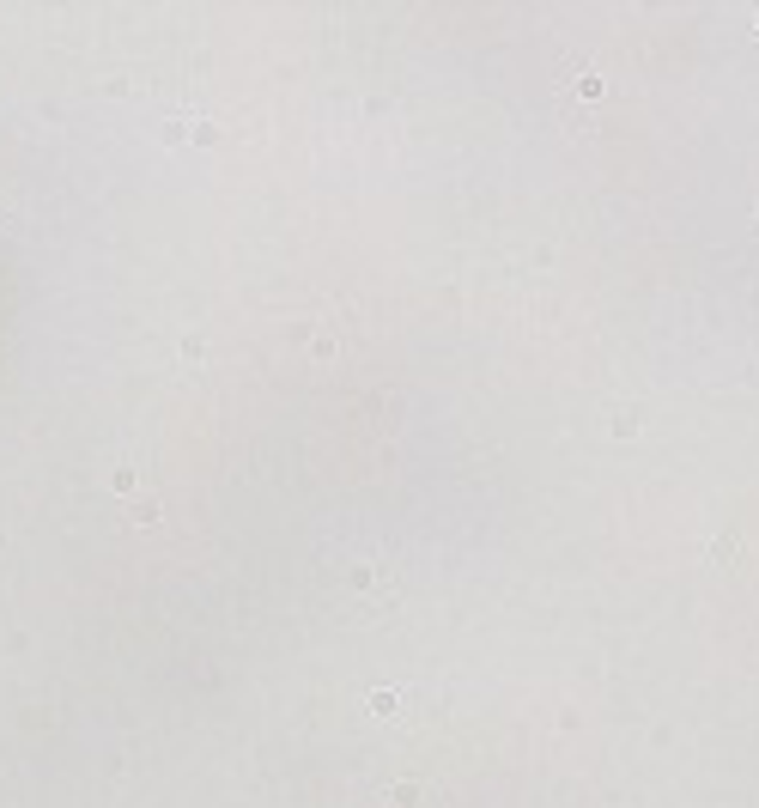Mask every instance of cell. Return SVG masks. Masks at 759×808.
<instances>
[{"instance_id": "6da1fadb", "label": "cell", "mask_w": 759, "mask_h": 808, "mask_svg": "<svg viewBox=\"0 0 759 808\" xmlns=\"http://www.w3.org/2000/svg\"><path fill=\"white\" fill-rule=\"evenodd\" d=\"M346 589H353V602H359V614H377V608H389V566H377V560H365V566L346 571Z\"/></svg>"}, {"instance_id": "7a4b0ae2", "label": "cell", "mask_w": 759, "mask_h": 808, "mask_svg": "<svg viewBox=\"0 0 759 808\" xmlns=\"http://www.w3.org/2000/svg\"><path fill=\"white\" fill-rule=\"evenodd\" d=\"M371 711H377V717H389V711H395V693L377 687V693H371Z\"/></svg>"}, {"instance_id": "3957f363", "label": "cell", "mask_w": 759, "mask_h": 808, "mask_svg": "<svg viewBox=\"0 0 759 808\" xmlns=\"http://www.w3.org/2000/svg\"><path fill=\"white\" fill-rule=\"evenodd\" d=\"M414 796H420V784H395V790H389V803H395V808H407Z\"/></svg>"}]
</instances>
